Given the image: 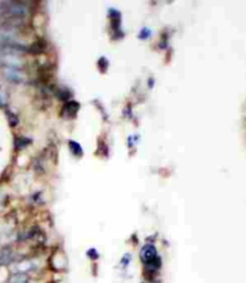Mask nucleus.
I'll list each match as a JSON object with an SVG mask.
<instances>
[{
  "instance_id": "f257e3e1",
  "label": "nucleus",
  "mask_w": 246,
  "mask_h": 283,
  "mask_svg": "<svg viewBox=\"0 0 246 283\" xmlns=\"http://www.w3.org/2000/svg\"><path fill=\"white\" fill-rule=\"evenodd\" d=\"M28 15H29V8L26 3L0 2V17L9 20V22L24 19Z\"/></svg>"
},
{
  "instance_id": "f03ea898",
  "label": "nucleus",
  "mask_w": 246,
  "mask_h": 283,
  "mask_svg": "<svg viewBox=\"0 0 246 283\" xmlns=\"http://www.w3.org/2000/svg\"><path fill=\"white\" fill-rule=\"evenodd\" d=\"M141 261L150 272H156L161 267V258L159 257L154 245L148 244L141 250Z\"/></svg>"
},
{
  "instance_id": "7ed1b4c3",
  "label": "nucleus",
  "mask_w": 246,
  "mask_h": 283,
  "mask_svg": "<svg viewBox=\"0 0 246 283\" xmlns=\"http://www.w3.org/2000/svg\"><path fill=\"white\" fill-rule=\"evenodd\" d=\"M37 269V264L35 261L33 260H23L20 262H17L15 267L12 268L13 274H26L28 275L29 272L35 271Z\"/></svg>"
},
{
  "instance_id": "20e7f679",
  "label": "nucleus",
  "mask_w": 246,
  "mask_h": 283,
  "mask_svg": "<svg viewBox=\"0 0 246 283\" xmlns=\"http://www.w3.org/2000/svg\"><path fill=\"white\" fill-rule=\"evenodd\" d=\"M4 75L9 81L15 82V83H22L26 82V77L22 74V71L19 68L16 67H4Z\"/></svg>"
},
{
  "instance_id": "39448f33",
  "label": "nucleus",
  "mask_w": 246,
  "mask_h": 283,
  "mask_svg": "<svg viewBox=\"0 0 246 283\" xmlns=\"http://www.w3.org/2000/svg\"><path fill=\"white\" fill-rule=\"evenodd\" d=\"M9 283H33V279L29 275L13 274L11 277H10Z\"/></svg>"
},
{
  "instance_id": "423d86ee",
  "label": "nucleus",
  "mask_w": 246,
  "mask_h": 283,
  "mask_svg": "<svg viewBox=\"0 0 246 283\" xmlns=\"http://www.w3.org/2000/svg\"><path fill=\"white\" fill-rule=\"evenodd\" d=\"M78 109H79V105L77 102H68L66 105H65L64 112L72 115V114H76Z\"/></svg>"
},
{
  "instance_id": "0eeeda50",
  "label": "nucleus",
  "mask_w": 246,
  "mask_h": 283,
  "mask_svg": "<svg viewBox=\"0 0 246 283\" xmlns=\"http://www.w3.org/2000/svg\"><path fill=\"white\" fill-rule=\"evenodd\" d=\"M70 149L72 153H74L75 155H77V156H81V155L83 154L81 146H79L77 142H75V140H70Z\"/></svg>"
},
{
  "instance_id": "6e6552de",
  "label": "nucleus",
  "mask_w": 246,
  "mask_h": 283,
  "mask_svg": "<svg viewBox=\"0 0 246 283\" xmlns=\"http://www.w3.org/2000/svg\"><path fill=\"white\" fill-rule=\"evenodd\" d=\"M27 142H30V139H27V138H17L16 139V143H15V146L18 148V149H20V148H23V147H26L28 146V144L29 143H27Z\"/></svg>"
},
{
  "instance_id": "1a4fd4ad",
  "label": "nucleus",
  "mask_w": 246,
  "mask_h": 283,
  "mask_svg": "<svg viewBox=\"0 0 246 283\" xmlns=\"http://www.w3.org/2000/svg\"><path fill=\"white\" fill-rule=\"evenodd\" d=\"M150 35H151V32L149 28H143V29L140 32V39L142 40H147Z\"/></svg>"
},
{
  "instance_id": "9d476101",
  "label": "nucleus",
  "mask_w": 246,
  "mask_h": 283,
  "mask_svg": "<svg viewBox=\"0 0 246 283\" xmlns=\"http://www.w3.org/2000/svg\"><path fill=\"white\" fill-rule=\"evenodd\" d=\"M86 254H88V257H90V260H98L99 258V253L95 248H90V250L86 252Z\"/></svg>"
},
{
  "instance_id": "9b49d317",
  "label": "nucleus",
  "mask_w": 246,
  "mask_h": 283,
  "mask_svg": "<svg viewBox=\"0 0 246 283\" xmlns=\"http://www.w3.org/2000/svg\"><path fill=\"white\" fill-rule=\"evenodd\" d=\"M6 103V96L4 94V91L2 90V88H0V107L5 106Z\"/></svg>"
},
{
  "instance_id": "f8f14e48",
  "label": "nucleus",
  "mask_w": 246,
  "mask_h": 283,
  "mask_svg": "<svg viewBox=\"0 0 246 283\" xmlns=\"http://www.w3.org/2000/svg\"><path fill=\"white\" fill-rule=\"evenodd\" d=\"M130 256H129V254H125V257H124L123 258V260H121V263H123V265H124V267H127V265H129V262H130V258H129Z\"/></svg>"
}]
</instances>
